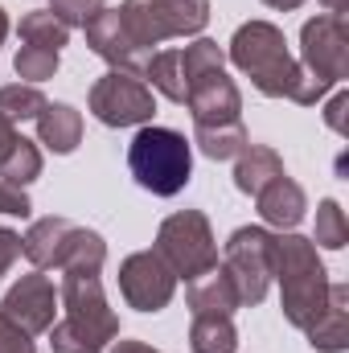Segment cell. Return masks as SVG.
Segmentation results:
<instances>
[{"mask_svg": "<svg viewBox=\"0 0 349 353\" xmlns=\"http://www.w3.org/2000/svg\"><path fill=\"white\" fill-rule=\"evenodd\" d=\"M12 70H17L29 87H37V83H46V79L58 74V54H54V50H41V46H21L17 58H12Z\"/></svg>", "mask_w": 349, "mask_h": 353, "instance_id": "f1b7e54d", "label": "cell"}, {"mask_svg": "<svg viewBox=\"0 0 349 353\" xmlns=\"http://www.w3.org/2000/svg\"><path fill=\"white\" fill-rule=\"evenodd\" d=\"M275 176H283V161L267 144H247L235 157V185H239V193H251L255 197L263 185H271Z\"/></svg>", "mask_w": 349, "mask_h": 353, "instance_id": "ffe728a7", "label": "cell"}, {"mask_svg": "<svg viewBox=\"0 0 349 353\" xmlns=\"http://www.w3.org/2000/svg\"><path fill=\"white\" fill-rule=\"evenodd\" d=\"M329 12H337V17H346V8H349V0H321Z\"/></svg>", "mask_w": 349, "mask_h": 353, "instance_id": "f35d334b", "label": "cell"}, {"mask_svg": "<svg viewBox=\"0 0 349 353\" xmlns=\"http://www.w3.org/2000/svg\"><path fill=\"white\" fill-rule=\"evenodd\" d=\"M189 350L193 353H235L239 329L230 316H193L189 325Z\"/></svg>", "mask_w": 349, "mask_h": 353, "instance_id": "7402d4cb", "label": "cell"}, {"mask_svg": "<svg viewBox=\"0 0 349 353\" xmlns=\"http://www.w3.org/2000/svg\"><path fill=\"white\" fill-rule=\"evenodd\" d=\"M275 279H279V308L283 321L296 329H308L325 300H329V271L317 255V243L304 234H275Z\"/></svg>", "mask_w": 349, "mask_h": 353, "instance_id": "6da1fadb", "label": "cell"}, {"mask_svg": "<svg viewBox=\"0 0 349 353\" xmlns=\"http://www.w3.org/2000/svg\"><path fill=\"white\" fill-rule=\"evenodd\" d=\"M4 37H8V12L0 8V46H4Z\"/></svg>", "mask_w": 349, "mask_h": 353, "instance_id": "ab89813d", "label": "cell"}, {"mask_svg": "<svg viewBox=\"0 0 349 353\" xmlns=\"http://www.w3.org/2000/svg\"><path fill=\"white\" fill-rule=\"evenodd\" d=\"M304 333H308V345L317 353H346L349 350V288L346 283H329V300H325L321 316Z\"/></svg>", "mask_w": 349, "mask_h": 353, "instance_id": "5bb4252c", "label": "cell"}, {"mask_svg": "<svg viewBox=\"0 0 349 353\" xmlns=\"http://www.w3.org/2000/svg\"><path fill=\"white\" fill-rule=\"evenodd\" d=\"M12 144H17V123L0 119V165H4V157L12 152Z\"/></svg>", "mask_w": 349, "mask_h": 353, "instance_id": "d590c367", "label": "cell"}, {"mask_svg": "<svg viewBox=\"0 0 349 353\" xmlns=\"http://www.w3.org/2000/svg\"><path fill=\"white\" fill-rule=\"evenodd\" d=\"M267 8H279V12H292V8H300L304 0H263Z\"/></svg>", "mask_w": 349, "mask_h": 353, "instance_id": "74e56055", "label": "cell"}, {"mask_svg": "<svg viewBox=\"0 0 349 353\" xmlns=\"http://www.w3.org/2000/svg\"><path fill=\"white\" fill-rule=\"evenodd\" d=\"M157 255L173 267L177 279H197L210 267H218V243L210 230V218L201 210H177L157 230Z\"/></svg>", "mask_w": 349, "mask_h": 353, "instance_id": "8992f818", "label": "cell"}, {"mask_svg": "<svg viewBox=\"0 0 349 353\" xmlns=\"http://www.w3.org/2000/svg\"><path fill=\"white\" fill-rule=\"evenodd\" d=\"M193 144L210 161H235L251 144V136H247L243 119H230V123H193Z\"/></svg>", "mask_w": 349, "mask_h": 353, "instance_id": "44dd1931", "label": "cell"}, {"mask_svg": "<svg viewBox=\"0 0 349 353\" xmlns=\"http://www.w3.org/2000/svg\"><path fill=\"white\" fill-rule=\"evenodd\" d=\"M144 83L161 90L169 103H185V66H181V50H161L148 58L144 66Z\"/></svg>", "mask_w": 349, "mask_h": 353, "instance_id": "603a6c76", "label": "cell"}, {"mask_svg": "<svg viewBox=\"0 0 349 353\" xmlns=\"http://www.w3.org/2000/svg\"><path fill=\"white\" fill-rule=\"evenodd\" d=\"M181 66H185V83H189V79H197V74L226 70V54H222V46H218V41L197 37L193 46H185V50H181Z\"/></svg>", "mask_w": 349, "mask_h": 353, "instance_id": "f546056e", "label": "cell"}, {"mask_svg": "<svg viewBox=\"0 0 349 353\" xmlns=\"http://www.w3.org/2000/svg\"><path fill=\"white\" fill-rule=\"evenodd\" d=\"M107 353H161V350H152V345H144V341H111Z\"/></svg>", "mask_w": 349, "mask_h": 353, "instance_id": "8d00e7d4", "label": "cell"}, {"mask_svg": "<svg viewBox=\"0 0 349 353\" xmlns=\"http://www.w3.org/2000/svg\"><path fill=\"white\" fill-rule=\"evenodd\" d=\"M37 144L58 157H70L83 144V115L70 103H46V111L37 115Z\"/></svg>", "mask_w": 349, "mask_h": 353, "instance_id": "e0dca14e", "label": "cell"}, {"mask_svg": "<svg viewBox=\"0 0 349 353\" xmlns=\"http://www.w3.org/2000/svg\"><path fill=\"white\" fill-rule=\"evenodd\" d=\"M128 169L140 189H148L157 197H177L193 176V148L173 128L144 123L136 132V140L128 144Z\"/></svg>", "mask_w": 349, "mask_h": 353, "instance_id": "3957f363", "label": "cell"}, {"mask_svg": "<svg viewBox=\"0 0 349 353\" xmlns=\"http://www.w3.org/2000/svg\"><path fill=\"white\" fill-rule=\"evenodd\" d=\"M41 176V148L33 144V140H25V136H17V144H12V152L4 157V165H0V181H8V185H29V181H37Z\"/></svg>", "mask_w": 349, "mask_h": 353, "instance_id": "4316f807", "label": "cell"}, {"mask_svg": "<svg viewBox=\"0 0 349 353\" xmlns=\"http://www.w3.org/2000/svg\"><path fill=\"white\" fill-rule=\"evenodd\" d=\"M46 111V94L29 83H8L0 87V119L21 123V119H37Z\"/></svg>", "mask_w": 349, "mask_h": 353, "instance_id": "484cf974", "label": "cell"}, {"mask_svg": "<svg viewBox=\"0 0 349 353\" xmlns=\"http://www.w3.org/2000/svg\"><path fill=\"white\" fill-rule=\"evenodd\" d=\"M312 243L325 247V251H341V247L349 243L346 210H341L333 197H325V201L317 205V234H312Z\"/></svg>", "mask_w": 349, "mask_h": 353, "instance_id": "83f0119b", "label": "cell"}, {"mask_svg": "<svg viewBox=\"0 0 349 353\" xmlns=\"http://www.w3.org/2000/svg\"><path fill=\"white\" fill-rule=\"evenodd\" d=\"M103 8H107V0H50V12H54L66 29H87Z\"/></svg>", "mask_w": 349, "mask_h": 353, "instance_id": "4dcf8cb0", "label": "cell"}, {"mask_svg": "<svg viewBox=\"0 0 349 353\" xmlns=\"http://www.w3.org/2000/svg\"><path fill=\"white\" fill-rule=\"evenodd\" d=\"M222 271L230 275L243 308L263 304L271 292V279H275V234L263 226H239L226 239Z\"/></svg>", "mask_w": 349, "mask_h": 353, "instance_id": "5b68a950", "label": "cell"}, {"mask_svg": "<svg viewBox=\"0 0 349 353\" xmlns=\"http://www.w3.org/2000/svg\"><path fill=\"white\" fill-rule=\"evenodd\" d=\"M107 263V243L103 234H94L87 226H70L62 255H58V271L62 275H99Z\"/></svg>", "mask_w": 349, "mask_h": 353, "instance_id": "d6986e66", "label": "cell"}, {"mask_svg": "<svg viewBox=\"0 0 349 353\" xmlns=\"http://www.w3.org/2000/svg\"><path fill=\"white\" fill-rule=\"evenodd\" d=\"M21 41L62 54V46L70 41V29H66L50 8H37V12H25V17H21Z\"/></svg>", "mask_w": 349, "mask_h": 353, "instance_id": "d4e9b609", "label": "cell"}, {"mask_svg": "<svg viewBox=\"0 0 349 353\" xmlns=\"http://www.w3.org/2000/svg\"><path fill=\"white\" fill-rule=\"evenodd\" d=\"M346 107H349V94H333V103H329V111H325V119H329V128L333 132H346Z\"/></svg>", "mask_w": 349, "mask_h": 353, "instance_id": "e575fe53", "label": "cell"}, {"mask_svg": "<svg viewBox=\"0 0 349 353\" xmlns=\"http://www.w3.org/2000/svg\"><path fill=\"white\" fill-rule=\"evenodd\" d=\"M29 210H33L29 193H25L21 185L0 181V214H8V218H29Z\"/></svg>", "mask_w": 349, "mask_h": 353, "instance_id": "1f68e13d", "label": "cell"}, {"mask_svg": "<svg viewBox=\"0 0 349 353\" xmlns=\"http://www.w3.org/2000/svg\"><path fill=\"white\" fill-rule=\"evenodd\" d=\"M177 292V275L157 251H136L119 263V296L136 312H161L169 308Z\"/></svg>", "mask_w": 349, "mask_h": 353, "instance_id": "9c48e42d", "label": "cell"}, {"mask_svg": "<svg viewBox=\"0 0 349 353\" xmlns=\"http://www.w3.org/2000/svg\"><path fill=\"white\" fill-rule=\"evenodd\" d=\"M87 46L90 54H99L103 62H111V70H128V74H140L144 79V66L152 58V50H140L119 17V8H103L94 21L87 25Z\"/></svg>", "mask_w": 349, "mask_h": 353, "instance_id": "8fae6325", "label": "cell"}, {"mask_svg": "<svg viewBox=\"0 0 349 353\" xmlns=\"http://www.w3.org/2000/svg\"><path fill=\"white\" fill-rule=\"evenodd\" d=\"M17 255H21V234L8 230V226H0V275L17 263Z\"/></svg>", "mask_w": 349, "mask_h": 353, "instance_id": "836d02e7", "label": "cell"}, {"mask_svg": "<svg viewBox=\"0 0 349 353\" xmlns=\"http://www.w3.org/2000/svg\"><path fill=\"white\" fill-rule=\"evenodd\" d=\"M185 304H189L193 316H230L235 308H243L239 292H235V283L222 267H210L206 275L189 279L185 283Z\"/></svg>", "mask_w": 349, "mask_h": 353, "instance_id": "2e32d148", "label": "cell"}, {"mask_svg": "<svg viewBox=\"0 0 349 353\" xmlns=\"http://www.w3.org/2000/svg\"><path fill=\"white\" fill-rule=\"evenodd\" d=\"M46 333H50V353H103L111 345L103 333H94L83 321H70V316H62V321L50 325Z\"/></svg>", "mask_w": 349, "mask_h": 353, "instance_id": "cb8c5ba5", "label": "cell"}, {"mask_svg": "<svg viewBox=\"0 0 349 353\" xmlns=\"http://www.w3.org/2000/svg\"><path fill=\"white\" fill-rule=\"evenodd\" d=\"M119 17L140 50H152L169 37H193L210 21V0H123Z\"/></svg>", "mask_w": 349, "mask_h": 353, "instance_id": "277c9868", "label": "cell"}, {"mask_svg": "<svg viewBox=\"0 0 349 353\" xmlns=\"http://www.w3.org/2000/svg\"><path fill=\"white\" fill-rule=\"evenodd\" d=\"M230 62L255 83L259 94L267 99H292L300 62L288 54V37L271 21H247L230 37Z\"/></svg>", "mask_w": 349, "mask_h": 353, "instance_id": "7a4b0ae2", "label": "cell"}, {"mask_svg": "<svg viewBox=\"0 0 349 353\" xmlns=\"http://www.w3.org/2000/svg\"><path fill=\"white\" fill-rule=\"evenodd\" d=\"M54 312H58V292H54L50 275H41V271L21 275V279L4 292V300H0V316H8V321H12L17 329H25L29 337L46 333V329L54 325Z\"/></svg>", "mask_w": 349, "mask_h": 353, "instance_id": "30bf717a", "label": "cell"}, {"mask_svg": "<svg viewBox=\"0 0 349 353\" xmlns=\"http://www.w3.org/2000/svg\"><path fill=\"white\" fill-rule=\"evenodd\" d=\"M300 66L317 79H325L329 87H337L349 74V29L346 17L337 12H321L312 21H304L300 29Z\"/></svg>", "mask_w": 349, "mask_h": 353, "instance_id": "ba28073f", "label": "cell"}, {"mask_svg": "<svg viewBox=\"0 0 349 353\" xmlns=\"http://www.w3.org/2000/svg\"><path fill=\"white\" fill-rule=\"evenodd\" d=\"M0 353H37V345L25 329H17L8 316H0Z\"/></svg>", "mask_w": 349, "mask_h": 353, "instance_id": "d6a6232c", "label": "cell"}, {"mask_svg": "<svg viewBox=\"0 0 349 353\" xmlns=\"http://www.w3.org/2000/svg\"><path fill=\"white\" fill-rule=\"evenodd\" d=\"M185 107L193 123H230L243 111V94L226 70H210L185 83Z\"/></svg>", "mask_w": 349, "mask_h": 353, "instance_id": "4fadbf2b", "label": "cell"}, {"mask_svg": "<svg viewBox=\"0 0 349 353\" xmlns=\"http://www.w3.org/2000/svg\"><path fill=\"white\" fill-rule=\"evenodd\" d=\"M58 304L70 321H83L87 329L103 333L107 341L119 337V316L111 312L107 296H103V283L99 275H62V288H58Z\"/></svg>", "mask_w": 349, "mask_h": 353, "instance_id": "7c38bea8", "label": "cell"}, {"mask_svg": "<svg viewBox=\"0 0 349 353\" xmlns=\"http://www.w3.org/2000/svg\"><path fill=\"white\" fill-rule=\"evenodd\" d=\"M255 205H259V218L267 226H275V230H296V226L304 222L308 197H304V189H300L292 176L283 173L255 193Z\"/></svg>", "mask_w": 349, "mask_h": 353, "instance_id": "9a60e30c", "label": "cell"}, {"mask_svg": "<svg viewBox=\"0 0 349 353\" xmlns=\"http://www.w3.org/2000/svg\"><path fill=\"white\" fill-rule=\"evenodd\" d=\"M70 226H74V222L54 218V214H50V218H37V222L21 234V255L37 267V271L58 267V255H62V243H66Z\"/></svg>", "mask_w": 349, "mask_h": 353, "instance_id": "ac0fdd59", "label": "cell"}, {"mask_svg": "<svg viewBox=\"0 0 349 353\" xmlns=\"http://www.w3.org/2000/svg\"><path fill=\"white\" fill-rule=\"evenodd\" d=\"M90 115L107 128H144L157 111L152 87L140 74L128 70H107L94 87H90Z\"/></svg>", "mask_w": 349, "mask_h": 353, "instance_id": "52a82bcc", "label": "cell"}]
</instances>
